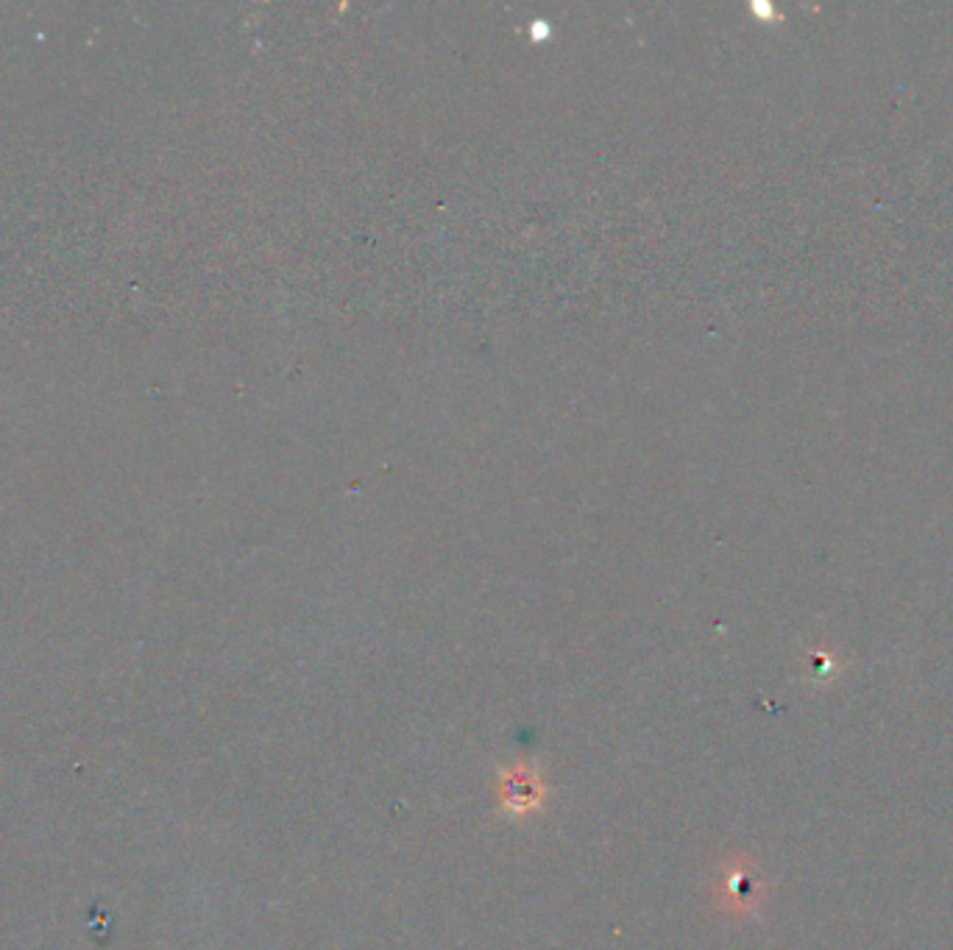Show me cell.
<instances>
[{
	"label": "cell",
	"mask_w": 953,
	"mask_h": 950,
	"mask_svg": "<svg viewBox=\"0 0 953 950\" xmlns=\"http://www.w3.org/2000/svg\"><path fill=\"white\" fill-rule=\"evenodd\" d=\"M518 797H522V808L533 806V802L538 800V789L530 784V778L527 775H522V784H518V775H511L505 784V800L507 806L518 808Z\"/></svg>",
	"instance_id": "6da1fadb"
}]
</instances>
